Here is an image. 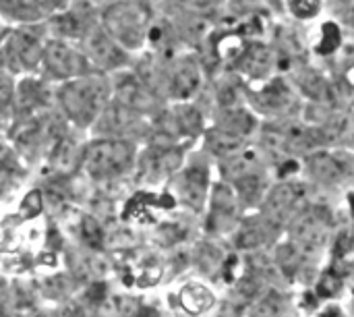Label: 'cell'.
<instances>
[{
    "label": "cell",
    "mask_w": 354,
    "mask_h": 317,
    "mask_svg": "<svg viewBox=\"0 0 354 317\" xmlns=\"http://www.w3.org/2000/svg\"><path fill=\"white\" fill-rule=\"evenodd\" d=\"M104 29L120 48H139L147 29V8L133 0L116 2L104 15Z\"/></svg>",
    "instance_id": "cell-1"
},
{
    "label": "cell",
    "mask_w": 354,
    "mask_h": 317,
    "mask_svg": "<svg viewBox=\"0 0 354 317\" xmlns=\"http://www.w3.org/2000/svg\"><path fill=\"white\" fill-rule=\"evenodd\" d=\"M288 237L307 255L324 249L332 237V214L324 206H305L290 222Z\"/></svg>",
    "instance_id": "cell-2"
},
{
    "label": "cell",
    "mask_w": 354,
    "mask_h": 317,
    "mask_svg": "<svg viewBox=\"0 0 354 317\" xmlns=\"http://www.w3.org/2000/svg\"><path fill=\"white\" fill-rule=\"evenodd\" d=\"M104 98H106V85L102 79H95V77L75 79L66 83V87L62 89L64 110L79 125H87L97 116V112L102 110Z\"/></svg>",
    "instance_id": "cell-3"
},
{
    "label": "cell",
    "mask_w": 354,
    "mask_h": 317,
    "mask_svg": "<svg viewBox=\"0 0 354 317\" xmlns=\"http://www.w3.org/2000/svg\"><path fill=\"white\" fill-rule=\"evenodd\" d=\"M309 187L303 181H280L278 185L270 187L263 201H261V214L274 220L278 226L290 222L305 206H307Z\"/></svg>",
    "instance_id": "cell-4"
},
{
    "label": "cell",
    "mask_w": 354,
    "mask_h": 317,
    "mask_svg": "<svg viewBox=\"0 0 354 317\" xmlns=\"http://www.w3.org/2000/svg\"><path fill=\"white\" fill-rule=\"evenodd\" d=\"M131 162V147L127 143L104 141L87 152V168L95 176H110L122 172Z\"/></svg>",
    "instance_id": "cell-5"
},
{
    "label": "cell",
    "mask_w": 354,
    "mask_h": 317,
    "mask_svg": "<svg viewBox=\"0 0 354 317\" xmlns=\"http://www.w3.org/2000/svg\"><path fill=\"white\" fill-rule=\"evenodd\" d=\"M44 60H46V66L50 69V73H54L60 79L83 75V71L87 66L85 56L81 52H77L64 39L48 42L46 48H44Z\"/></svg>",
    "instance_id": "cell-6"
},
{
    "label": "cell",
    "mask_w": 354,
    "mask_h": 317,
    "mask_svg": "<svg viewBox=\"0 0 354 317\" xmlns=\"http://www.w3.org/2000/svg\"><path fill=\"white\" fill-rule=\"evenodd\" d=\"M305 170L311 176V181L326 185V187H336L344 183L348 176V164L330 152H313L305 160Z\"/></svg>",
    "instance_id": "cell-7"
},
{
    "label": "cell",
    "mask_w": 354,
    "mask_h": 317,
    "mask_svg": "<svg viewBox=\"0 0 354 317\" xmlns=\"http://www.w3.org/2000/svg\"><path fill=\"white\" fill-rule=\"evenodd\" d=\"M276 228H280V226L274 220L259 214L255 218H249L243 226H239L234 243L243 251H259L263 245H270L276 239V235H278Z\"/></svg>",
    "instance_id": "cell-8"
},
{
    "label": "cell",
    "mask_w": 354,
    "mask_h": 317,
    "mask_svg": "<svg viewBox=\"0 0 354 317\" xmlns=\"http://www.w3.org/2000/svg\"><path fill=\"white\" fill-rule=\"evenodd\" d=\"M4 46L6 58L15 66H31L44 56V48L39 46L37 35L29 33L27 29H17L15 33H10Z\"/></svg>",
    "instance_id": "cell-9"
},
{
    "label": "cell",
    "mask_w": 354,
    "mask_h": 317,
    "mask_svg": "<svg viewBox=\"0 0 354 317\" xmlns=\"http://www.w3.org/2000/svg\"><path fill=\"white\" fill-rule=\"evenodd\" d=\"M234 187H236V197L239 201L247 203V206H257L263 201L266 193H268V187H266V179L261 172L253 170L249 174H243L241 179L234 181Z\"/></svg>",
    "instance_id": "cell-10"
},
{
    "label": "cell",
    "mask_w": 354,
    "mask_h": 317,
    "mask_svg": "<svg viewBox=\"0 0 354 317\" xmlns=\"http://www.w3.org/2000/svg\"><path fill=\"white\" fill-rule=\"evenodd\" d=\"M180 305L191 316H201L214 307V295L203 284H187L180 291Z\"/></svg>",
    "instance_id": "cell-11"
},
{
    "label": "cell",
    "mask_w": 354,
    "mask_h": 317,
    "mask_svg": "<svg viewBox=\"0 0 354 317\" xmlns=\"http://www.w3.org/2000/svg\"><path fill=\"white\" fill-rule=\"evenodd\" d=\"M236 195L232 193L230 187H216L214 193V214L212 218L216 220L218 226H228L236 218Z\"/></svg>",
    "instance_id": "cell-12"
},
{
    "label": "cell",
    "mask_w": 354,
    "mask_h": 317,
    "mask_svg": "<svg viewBox=\"0 0 354 317\" xmlns=\"http://www.w3.org/2000/svg\"><path fill=\"white\" fill-rule=\"evenodd\" d=\"M185 197L189 203L193 206H201L203 201V195H205V187H207V172L205 168H191L187 174H185Z\"/></svg>",
    "instance_id": "cell-13"
},
{
    "label": "cell",
    "mask_w": 354,
    "mask_h": 317,
    "mask_svg": "<svg viewBox=\"0 0 354 317\" xmlns=\"http://www.w3.org/2000/svg\"><path fill=\"white\" fill-rule=\"evenodd\" d=\"M89 46H91V52H93L95 60L114 64V60L122 58L120 46H118L108 33H95V35L89 39Z\"/></svg>",
    "instance_id": "cell-14"
},
{
    "label": "cell",
    "mask_w": 354,
    "mask_h": 317,
    "mask_svg": "<svg viewBox=\"0 0 354 317\" xmlns=\"http://www.w3.org/2000/svg\"><path fill=\"white\" fill-rule=\"evenodd\" d=\"M199 85V73L193 64H185L178 69V73L172 79V93L178 98H187L191 96Z\"/></svg>",
    "instance_id": "cell-15"
},
{
    "label": "cell",
    "mask_w": 354,
    "mask_h": 317,
    "mask_svg": "<svg viewBox=\"0 0 354 317\" xmlns=\"http://www.w3.org/2000/svg\"><path fill=\"white\" fill-rule=\"evenodd\" d=\"M255 120L247 110H230L226 112V120H224V129L226 133H232L236 137H245L253 131Z\"/></svg>",
    "instance_id": "cell-16"
},
{
    "label": "cell",
    "mask_w": 354,
    "mask_h": 317,
    "mask_svg": "<svg viewBox=\"0 0 354 317\" xmlns=\"http://www.w3.org/2000/svg\"><path fill=\"white\" fill-rule=\"evenodd\" d=\"M261 106L266 108V110H280L282 106H286L288 104V89L284 87V83L282 81H276V83H272L261 96Z\"/></svg>",
    "instance_id": "cell-17"
},
{
    "label": "cell",
    "mask_w": 354,
    "mask_h": 317,
    "mask_svg": "<svg viewBox=\"0 0 354 317\" xmlns=\"http://www.w3.org/2000/svg\"><path fill=\"white\" fill-rule=\"evenodd\" d=\"M342 291V276L334 270H328L326 274H322L319 282H317V295L324 299H332Z\"/></svg>",
    "instance_id": "cell-18"
},
{
    "label": "cell",
    "mask_w": 354,
    "mask_h": 317,
    "mask_svg": "<svg viewBox=\"0 0 354 317\" xmlns=\"http://www.w3.org/2000/svg\"><path fill=\"white\" fill-rule=\"evenodd\" d=\"M288 8L299 19H311L319 12L322 0H288Z\"/></svg>",
    "instance_id": "cell-19"
},
{
    "label": "cell",
    "mask_w": 354,
    "mask_h": 317,
    "mask_svg": "<svg viewBox=\"0 0 354 317\" xmlns=\"http://www.w3.org/2000/svg\"><path fill=\"white\" fill-rule=\"evenodd\" d=\"M322 29V52L330 54L340 46V29L334 23H326Z\"/></svg>",
    "instance_id": "cell-20"
},
{
    "label": "cell",
    "mask_w": 354,
    "mask_h": 317,
    "mask_svg": "<svg viewBox=\"0 0 354 317\" xmlns=\"http://www.w3.org/2000/svg\"><path fill=\"white\" fill-rule=\"evenodd\" d=\"M354 251V230L351 228H344L340 230V235L336 237V243H334V255L336 257H346L348 253Z\"/></svg>",
    "instance_id": "cell-21"
},
{
    "label": "cell",
    "mask_w": 354,
    "mask_h": 317,
    "mask_svg": "<svg viewBox=\"0 0 354 317\" xmlns=\"http://www.w3.org/2000/svg\"><path fill=\"white\" fill-rule=\"evenodd\" d=\"M83 241L89 245V247H100L102 245V230L97 226V222L93 218H83Z\"/></svg>",
    "instance_id": "cell-22"
},
{
    "label": "cell",
    "mask_w": 354,
    "mask_h": 317,
    "mask_svg": "<svg viewBox=\"0 0 354 317\" xmlns=\"http://www.w3.org/2000/svg\"><path fill=\"white\" fill-rule=\"evenodd\" d=\"M348 201H351V210H353V214H354V193L348 197Z\"/></svg>",
    "instance_id": "cell-23"
}]
</instances>
